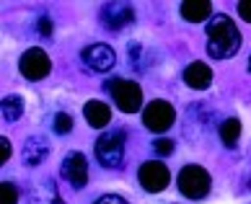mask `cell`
I'll list each match as a JSON object with an SVG mask.
<instances>
[{
  "label": "cell",
  "instance_id": "obj_1",
  "mask_svg": "<svg viewBox=\"0 0 251 204\" xmlns=\"http://www.w3.org/2000/svg\"><path fill=\"white\" fill-rule=\"evenodd\" d=\"M241 49V34L226 13H215L207 21V54L212 60H228Z\"/></svg>",
  "mask_w": 251,
  "mask_h": 204
},
{
  "label": "cell",
  "instance_id": "obj_2",
  "mask_svg": "<svg viewBox=\"0 0 251 204\" xmlns=\"http://www.w3.org/2000/svg\"><path fill=\"white\" fill-rule=\"evenodd\" d=\"M96 158L104 168H119L125 160V132L114 129L96 140Z\"/></svg>",
  "mask_w": 251,
  "mask_h": 204
},
{
  "label": "cell",
  "instance_id": "obj_3",
  "mask_svg": "<svg viewBox=\"0 0 251 204\" xmlns=\"http://www.w3.org/2000/svg\"><path fill=\"white\" fill-rule=\"evenodd\" d=\"M109 91H111V98H114V104H117L119 111H125V114H135V111H140V106H143V91H140L137 83L114 78V80H109Z\"/></svg>",
  "mask_w": 251,
  "mask_h": 204
},
{
  "label": "cell",
  "instance_id": "obj_4",
  "mask_svg": "<svg viewBox=\"0 0 251 204\" xmlns=\"http://www.w3.org/2000/svg\"><path fill=\"white\" fill-rule=\"evenodd\" d=\"M210 173L202 165H184L179 173V191L189 199H202L210 194Z\"/></svg>",
  "mask_w": 251,
  "mask_h": 204
},
{
  "label": "cell",
  "instance_id": "obj_5",
  "mask_svg": "<svg viewBox=\"0 0 251 204\" xmlns=\"http://www.w3.org/2000/svg\"><path fill=\"white\" fill-rule=\"evenodd\" d=\"M18 70H21V75H24L26 80H42V78H47V75H50L52 60H50V54L44 52V49L31 47V49H26V52L21 54Z\"/></svg>",
  "mask_w": 251,
  "mask_h": 204
},
{
  "label": "cell",
  "instance_id": "obj_6",
  "mask_svg": "<svg viewBox=\"0 0 251 204\" xmlns=\"http://www.w3.org/2000/svg\"><path fill=\"white\" fill-rule=\"evenodd\" d=\"M174 119H176L174 106L169 104V101H161V98L151 101L148 109L143 111V122L151 132H166V129L174 124Z\"/></svg>",
  "mask_w": 251,
  "mask_h": 204
},
{
  "label": "cell",
  "instance_id": "obj_7",
  "mask_svg": "<svg viewBox=\"0 0 251 204\" xmlns=\"http://www.w3.org/2000/svg\"><path fill=\"white\" fill-rule=\"evenodd\" d=\"M137 179H140V183H143L145 191L158 194V191H163L166 186H169L171 173H169V168H166L163 163L151 160V163H143V165H140V171H137Z\"/></svg>",
  "mask_w": 251,
  "mask_h": 204
},
{
  "label": "cell",
  "instance_id": "obj_8",
  "mask_svg": "<svg viewBox=\"0 0 251 204\" xmlns=\"http://www.w3.org/2000/svg\"><path fill=\"white\" fill-rule=\"evenodd\" d=\"M62 176L73 189H83L88 181V160L83 153H68L62 160Z\"/></svg>",
  "mask_w": 251,
  "mask_h": 204
},
{
  "label": "cell",
  "instance_id": "obj_9",
  "mask_svg": "<svg viewBox=\"0 0 251 204\" xmlns=\"http://www.w3.org/2000/svg\"><path fill=\"white\" fill-rule=\"evenodd\" d=\"M83 62L94 72H106L114 68L117 57H114V49L106 47V44H91L88 49H83Z\"/></svg>",
  "mask_w": 251,
  "mask_h": 204
},
{
  "label": "cell",
  "instance_id": "obj_10",
  "mask_svg": "<svg viewBox=\"0 0 251 204\" xmlns=\"http://www.w3.org/2000/svg\"><path fill=\"white\" fill-rule=\"evenodd\" d=\"M132 5L127 3H109L104 5V11H101V18H104V26L111 31H119L125 29V26L132 23Z\"/></svg>",
  "mask_w": 251,
  "mask_h": 204
},
{
  "label": "cell",
  "instance_id": "obj_11",
  "mask_svg": "<svg viewBox=\"0 0 251 204\" xmlns=\"http://www.w3.org/2000/svg\"><path fill=\"white\" fill-rule=\"evenodd\" d=\"M184 83H187L189 88H194V91L210 88V83H212V70H210V65H204V62H192L189 68L184 70Z\"/></svg>",
  "mask_w": 251,
  "mask_h": 204
},
{
  "label": "cell",
  "instance_id": "obj_12",
  "mask_svg": "<svg viewBox=\"0 0 251 204\" xmlns=\"http://www.w3.org/2000/svg\"><path fill=\"white\" fill-rule=\"evenodd\" d=\"M21 155H24L26 165H39V163H44V158L50 155V145H47L44 137H29Z\"/></svg>",
  "mask_w": 251,
  "mask_h": 204
},
{
  "label": "cell",
  "instance_id": "obj_13",
  "mask_svg": "<svg viewBox=\"0 0 251 204\" xmlns=\"http://www.w3.org/2000/svg\"><path fill=\"white\" fill-rule=\"evenodd\" d=\"M83 114H86V122L91 127H96V129L106 127L111 122V111H109V106L104 104V101H88L86 109H83Z\"/></svg>",
  "mask_w": 251,
  "mask_h": 204
},
{
  "label": "cell",
  "instance_id": "obj_14",
  "mask_svg": "<svg viewBox=\"0 0 251 204\" xmlns=\"http://www.w3.org/2000/svg\"><path fill=\"white\" fill-rule=\"evenodd\" d=\"M210 13H212V5L207 0H187V3H181V16L189 23H200L204 18H210Z\"/></svg>",
  "mask_w": 251,
  "mask_h": 204
},
{
  "label": "cell",
  "instance_id": "obj_15",
  "mask_svg": "<svg viewBox=\"0 0 251 204\" xmlns=\"http://www.w3.org/2000/svg\"><path fill=\"white\" fill-rule=\"evenodd\" d=\"M31 204H65V202L60 199V194H57L52 181H42L39 186L31 191Z\"/></svg>",
  "mask_w": 251,
  "mask_h": 204
},
{
  "label": "cell",
  "instance_id": "obj_16",
  "mask_svg": "<svg viewBox=\"0 0 251 204\" xmlns=\"http://www.w3.org/2000/svg\"><path fill=\"white\" fill-rule=\"evenodd\" d=\"M0 114H3L5 122H18L24 114V98L21 96H5L3 104H0Z\"/></svg>",
  "mask_w": 251,
  "mask_h": 204
},
{
  "label": "cell",
  "instance_id": "obj_17",
  "mask_svg": "<svg viewBox=\"0 0 251 204\" xmlns=\"http://www.w3.org/2000/svg\"><path fill=\"white\" fill-rule=\"evenodd\" d=\"M238 137H241V122H238V119H226V122H223V127H220V140H223V145L236 147Z\"/></svg>",
  "mask_w": 251,
  "mask_h": 204
},
{
  "label": "cell",
  "instance_id": "obj_18",
  "mask_svg": "<svg viewBox=\"0 0 251 204\" xmlns=\"http://www.w3.org/2000/svg\"><path fill=\"white\" fill-rule=\"evenodd\" d=\"M0 204H18V191L13 183H8V181L0 183Z\"/></svg>",
  "mask_w": 251,
  "mask_h": 204
},
{
  "label": "cell",
  "instance_id": "obj_19",
  "mask_svg": "<svg viewBox=\"0 0 251 204\" xmlns=\"http://www.w3.org/2000/svg\"><path fill=\"white\" fill-rule=\"evenodd\" d=\"M70 129H73V119H70V114L60 111V114L54 116V132H57V135H68Z\"/></svg>",
  "mask_w": 251,
  "mask_h": 204
},
{
  "label": "cell",
  "instance_id": "obj_20",
  "mask_svg": "<svg viewBox=\"0 0 251 204\" xmlns=\"http://www.w3.org/2000/svg\"><path fill=\"white\" fill-rule=\"evenodd\" d=\"M155 153L158 155H171L174 153V142L171 140H155Z\"/></svg>",
  "mask_w": 251,
  "mask_h": 204
},
{
  "label": "cell",
  "instance_id": "obj_21",
  "mask_svg": "<svg viewBox=\"0 0 251 204\" xmlns=\"http://www.w3.org/2000/svg\"><path fill=\"white\" fill-rule=\"evenodd\" d=\"M8 158H11V140L0 137V163H8Z\"/></svg>",
  "mask_w": 251,
  "mask_h": 204
},
{
  "label": "cell",
  "instance_id": "obj_22",
  "mask_svg": "<svg viewBox=\"0 0 251 204\" xmlns=\"http://www.w3.org/2000/svg\"><path fill=\"white\" fill-rule=\"evenodd\" d=\"M94 204H127V199L117 197V194H106V197H99Z\"/></svg>",
  "mask_w": 251,
  "mask_h": 204
},
{
  "label": "cell",
  "instance_id": "obj_23",
  "mask_svg": "<svg viewBox=\"0 0 251 204\" xmlns=\"http://www.w3.org/2000/svg\"><path fill=\"white\" fill-rule=\"evenodd\" d=\"M238 13H241V18H244V21L251 23V0H244V3H238Z\"/></svg>",
  "mask_w": 251,
  "mask_h": 204
},
{
  "label": "cell",
  "instance_id": "obj_24",
  "mask_svg": "<svg viewBox=\"0 0 251 204\" xmlns=\"http://www.w3.org/2000/svg\"><path fill=\"white\" fill-rule=\"evenodd\" d=\"M36 29H39V34L50 36V34H52V23H50V18H47V16H42V18H39V23H36Z\"/></svg>",
  "mask_w": 251,
  "mask_h": 204
},
{
  "label": "cell",
  "instance_id": "obj_25",
  "mask_svg": "<svg viewBox=\"0 0 251 204\" xmlns=\"http://www.w3.org/2000/svg\"><path fill=\"white\" fill-rule=\"evenodd\" d=\"M249 72H251V57H249Z\"/></svg>",
  "mask_w": 251,
  "mask_h": 204
}]
</instances>
